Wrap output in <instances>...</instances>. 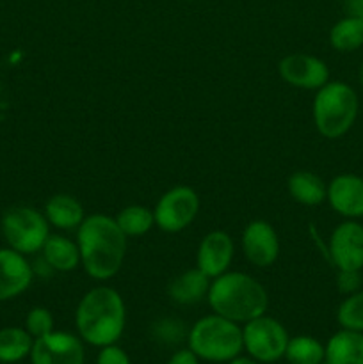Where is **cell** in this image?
Wrapping results in <instances>:
<instances>
[{
  "label": "cell",
  "mask_w": 363,
  "mask_h": 364,
  "mask_svg": "<svg viewBox=\"0 0 363 364\" xmlns=\"http://www.w3.org/2000/svg\"><path fill=\"white\" fill-rule=\"evenodd\" d=\"M199 210V198L191 187H174L159 199L155 224L166 233H178L191 226Z\"/></svg>",
  "instance_id": "obj_8"
},
{
  "label": "cell",
  "mask_w": 363,
  "mask_h": 364,
  "mask_svg": "<svg viewBox=\"0 0 363 364\" xmlns=\"http://www.w3.org/2000/svg\"><path fill=\"white\" fill-rule=\"evenodd\" d=\"M280 75L287 84L299 89H320L330 82L326 63L306 53H290L280 63Z\"/></svg>",
  "instance_id": "obj_11"
},
{
  "label": "cell",
  "mask_w": 363,
  "mask_h": 364,
  "mask_svg": "<svg viewBox=\"0 0 363 364\" xmlns=\"http://www.w3.org/2000/svg\"><path fill=\"white\" fill-rule=\"evenodd\" d=\"M330 258L338 270L363 269V226L347 219L335 228L330 238Z\"/></svg>",
  "instance_id": "obj_10"
},
{
  "label": "cell",
  "mask_w": 363,
  "mask_h": 364,
  "mask_svg": "<svg viewBox=\"0 0 363 364\" xmlns=\"http://www.w3.org/2000/svg\"><path fill=\"white\" fill-rule=\"evenodd\" d=\"M233 258V240L224 231H212L201 240L198 249V269L210 279L224 274Z\"/></svg>",
  "instance_id": "obj_15"
},
{
  "label": "cell",
  "mask_w": 363,
  "mask_h": 364,
  "mask_svg": "<svg viewBox=\"0 0 363 364\" xmlns=\"http://www.w3.org/2000/svg\"><path fill=\"white\" fill-rule=\"evenodd\" d=\"M210 290V277L199 269L187 270L180 274L177 279L171 281L169 284V297L177 304H196L201 299L209 295Z\"/></svg>",
  "instance_id": "obj_17"
},
{
  "label": "cell",
  "mask_w": 363,
  "mask_h": 364,
  "mask_svg": "<svg viewBox=\"0 0 363 364\" xmlns=\"http://www.w3.org/2000/svg\"><path fill=\"white\" fill-rule=\"evenodd\" d=\"M96 364H130V359L123 348L116 345H107V347H102Z\"/></svg>",
  "instance_id": "obj_28"
},
{
  "label": "cell",
  "mask_w": 363,
  "mask_h": 364,
  "mask_svg": "<svg viewBox=\"0 0 363 364\" xmlns=\"http://www.w3.org/2000/svg\"><path fill=\"white\" fill-rule=\"evenodd\" d=\"M25 329L34 340L46 336L53 331V316L48 309L34 308L28 311L27 320H25Z\"/></svg>",
  "instance_id": "obj_26"
},
{
  "label": "cell",
  "mask_w": 363,
  "mask_h": 364,
  "mask_svg": "<svg viewBox=\"0 0 363 364\" xmlns=\"http://www.w3.org/2000/svg\"><path fill=\"white\" fill-rule=\"evenodd\" d=\"M326 364H363V333L342 329L326 343Z\"/></svg>",
  "instance_id": "obj_16"
},
{
  "label": "cell",
  "mask_w": 363,
  "mask_h": 364,
  "mask_svg": "<svg viewBox=\"0 0 363 364\" xmlns=\"http://www.w3.org/2000/svg\"><path fill=\"white\" fill-rule=\"evenodd\" d=\"M242 249H244L246 258L253 265L269 267L276 262L280 255V240L269 223L253 220L242 233Z\"/></svg>",
  "instance_id": "obj_12"
},
{
  "label": "cell",
  "mask_w": 363,
  "mask_h": 364,
  "mask_svg": "<svg viewBox=\"0 0 363 364\" xmlns=\"http://www.w3.org/2000/svg\"><path fill=\"white\" fill-rule=\"evenodd\" d=\"M32 283V269L14 249H0V302L23 294Z\"/></svg>",
  "instance_id": "obj_14"
},
{
  "label": "cell",
  "mask_w": 363,
  "mask_h": 364,
  "mask_svg": "<svg viewBox=\"0 0 363 364\" xmlns=\"http://www.w3.org/2000/svg\"><path fill=\"white\" fill-rule=\"evenodd\" d=\"M116 223L127 237H141L152 230V226L155 224V215L146 206L132 205L117 213Z\"/></svg>",
  "instance_id": "obj_24"
},
{
  "label": "cell",
  "mask_w": 363,
  "mask_h": 364,
  "mask_svg": "<svg viewBox=\"0 0 363 364\" xmlns=\"http://www.w3.org/2000/svg\"><path fill=\"white\" fill-rule=\"evenodd\" d=\"M242 341L255 361L274 363L285 355L288 334L278 320L262 315L246 322V327L242 329Z\"/></svg>",
  "instance_id": "obj_7"
},
{
  "label": "cell",
  "mask_w": 363,
  "mask_h": 364,
  "mask_svg": "<svg viewBox=\"0 0 363 364\" xmlns=\"http://www.w3.org/2000/svg\"><path fill=\"white\" fill-rule=\"evenodd\" d=\"M78 251L85 272L93 279L116 276L127 255V235L109 215L85 217L78 226Z\"/></svg>",
  "instance_id": "obj_1"
},
{
  "label": "cell",
  "mask_w": 363,
  "mask_h": 364,
  "mask_svg": "<svg viewBox=\"0 0 363 364\" xmlns=\"http://www.w3.org/2000/svg\"><path fill=\"white\" fill-rule=\"evenodd\" d=\"M337 320L342 329L363 333V290L347 295L338 306Z\"/></svg>",
  "instance_id": "obj_25"
},
{
  "label": "cell",
  "mask_w": 363,
  "mask_h": 364,
  "mask_svg": "<svg viewBox=\"0 0 363 364\" xmlns=\"http://www.w3.org/2000/svg\"><path fill=\"white\" fill-rule=\"evenodd\" d=\"M84 345L77 336L52 331L34 340L31 350L32 364H84Z\"/></svg>",
  "instance_id": "obj_9"
},
{
  "label": "cell",
  "mask_w": 363,
  "mask_h": 364,
  "mask_svg": "<svg viewBox=\"0 0 363 364\" xmlns=\"http://www.w3.org/2000/svg\"><path fill=\"white\" fill-rule=\"evenodd\" d=\"M326 348L312 336H298L288 340L285 358L290 364H322Z\"/></svg>",
  "instance_id": "obj_23"
},
{
  "label": "cell",
  "mask_w": 363,
  "mask_h": 364,
  "mask_svg": "<svg viewBox=\"0 0 363 364\" xmlns=\"http://www.w3.org/2000/svg\"><path fill=\"white\" fill-rule=\"evenodd\" d=\"M327 201L345 219L363 217V178L358 174H338L327 185Z\"/></svg>",
  "instance_id": "obj_13"
},
{
  "label": "cell",
  "mask_w": 363,
  "mask_h": 364,
  "mask_svg": "<svg viewBox=\"0 0 363 364\" xmlns=\"http://www.w3.org/2000/svg\"><path fill=\"white\" fill-rule=\"evenodd\" d=\"M209 304L216 315L235 323H246L265 315L269 297L255 277L244 272H224L209 290Z\"/></svg>",
  "instance_id": "obj_3"
},
{
  "label": "cell",
  "mask_w": 363,
  "mask_h": 364,
  "mask_svg": "<svg viewBox=\"0 0 363 364\" xmlns=\"http://www.w3.org/2000/svg\"><path fill=\"white\" fill-rule=\"evenodd\" d=\"M48 220L31 206L11 208L2 219V233L11 249L21 255H32L43 249L50 237Z\"/></svg>",
  "instance_id": "obj_6"
},
{
  "label": "cell",
  "mask_w": 363,
  "mask_h": 364,
  "mask_svg": "<svg viewBox=\"0 0 363 364\" xmlns=\"http://www.w3.org/2000/svg\"><path fill=\"white\" fill-rule=\"evenodd\" d=\"M75 323L85 343L100 348L114 345L125 331L123 299L114 288H93L82 297Z\"/></svg>",
  "instance_id": "obj_2"
},
{
  "label": "cell",
  "mask_w": 363,
  "mask_h": 364,
  "mask_svg": "<svg viewBox=\"0 0 363 364\" xmlns=\"http://www.w3.org/2000/svg\"><path fill=\"white\" fill-rule=\"evenodd\" d=\"M337 287L345 295L362 290V270H338Z\"/></svg>",
  "instance_id": "obj_27"
},
{
  "label": "cell",
  "mask_w": 363,
  "mask_h": 364,
  "mask_svg": "<svg viewBox=\"0 0 363 364\" xmlns=\"http://www.w3.org/2000/svg\"><path fill=\"white\" fill-rule=\"evenodd\" d=\"M34 338L27 329L20 327H6L0 329V363L13 364L31 355Z\"/></svg>",
  "instance_id": "obj_21"
},
{
  "label": "cell",
  "mask_w": 363,
  "mask_h": 364,
  "mask_svg": "<svg viewBox=\"0 0 363 364\" xmlns=\"http://www.w3.org/2000/svg\"><path fill=\"white\" fill-rule=\"evenodd\" d=\"M230 364H256L255 359H249V358H233L230 361Z\"/></svg>",
  "instance_id": "obj_31"
},
{
  "label": "cell",
  "mask_w": 363,
  "mask_h": 364,
  "mask_svg": "<svg viewBox=\"0 0 363 364\" xmlns=\"http://www.w3.org/2000/svg\"><path fill=\"white\" fill-rule=\"evenodd\" d=\"M359 100L354 89L345 82H327L317 89L313 100V121L322 137L340 139L356 123Z\"/></svg>",
  "instance_id": "obj_4"
},
{
  "label": "cell",
  "mask_w": 363,
  "mask_h": 364,
  "mask_svg": "<svg viewBox=\"0 0 363 364\" xmlns=\"http://www.w3.org/2000/svg\"><path fill=\"white\" fill-rule=\"evenodd\" d=\"M167 364H199V363H198V355H196L191 348H187V350L174 352Z\"/></svg>",
  "instance_id": "obj_29"
},
{
  "label": "cell",
  "mask_w": 363,
  "mask_h": 364,
  "mask_svg": "<svg viewBox=\"0 0 363 364\" xmlns=\"http://www.w3.org/2000/svg\"><path fill=\"white\" fill-rule=\"evenodd\" d=\"M46 220L59 230H75L84 223V208L80 203L68 194H57L46 203Z\"/></svg>",
  "instance_id": "obj_18"
},
{
  "label": "cell",
  "mask_w": 363,
  "mask_h": 364,
  "mask_svg": "<svg viewBox=\"0 0 363 364\" xmlns=\"http://www.w3.org/2000/svg\"><path fill=\"white\" fill-rule=\"evenodd\" d=\"M330 43L337 52H354L363 46V18L345 16L333 25Z\"/></svg>",
  "instance_id": "obj_22"
},
{
  "label": "cell",
  "mask_w": 363,
  "mask_h": 364,
  "mask_svg": "<svg viewBox=\"0 0 363 364\" xmlns=\"http://www.w3.org/2000/svg\"><path fill=\"white\" fill-rule=\"evenodd\" d=\"M347 11L351 16L363 18V0H347Z\"/></svg>",
  "instance_id": "obj_30"
},
{
  "label": "cell",
  "mask_w": 363,
  "mask_h": 364,
  "mask_svg": "<svg viewBox=\"0 0 363 364\" xmlns=\"http://www.w3.org/2000/svg\"><path fill=\"white\" fill-rule=\"evenodd\" d=\"M43 256H45L46 263L59 272H71L80 263L78 245L68 240L63 235H50L46 238L45 245H43Z\"/></svg>",
  "instance_id": "obj_19"
},
{
  "label": "cell",
  "mask_w": 363,
  "mask_h": 364,
  "mask_svg": "<svg viewBox=\"0 0 363 364\" xmlns=\"http://www.w3.org/2000/svg\"><path fill=\"white\" fill-rule=\"evenodd\" d=\"M189 348L198 359L212 363H230L244 348L242 329L238 323L221 315H210L198 320L189 333Z\"/></svg>",
  "instance_id": "obj_5"
},
{
  "label": "cell",
  "mask_w": 363,
  "mask_h": 364,
  "mask_svg": "<svg viewBox=\"0 0 363 364\" xmlns=\"http://www.w3.org/2000/svg\"><path fill=\"white\" fill-rule=\"evenodd\" d=\"M288 192L298 203L306 206H317L327 198V187L320 176L308 173V171H299L294 173L288 180Z\"/></svg>",
  "instance_id": "obj_20"
},
{
  "label": "cell",
  "mask_w": 363,
  "mask_h": 364,
  "mask_svg": "<svg viewBox=\"0 0 363 364\" xmlns=\"http://www.w3.org/2000/svg\"><path fill=\"white\" fill-rule=\"evenodd\" d=\"M358 77H359V84H362V87H363V64H362V66H359Z\"/></svg>",
  "instance_id": "obj_32"
}]
</instances>
